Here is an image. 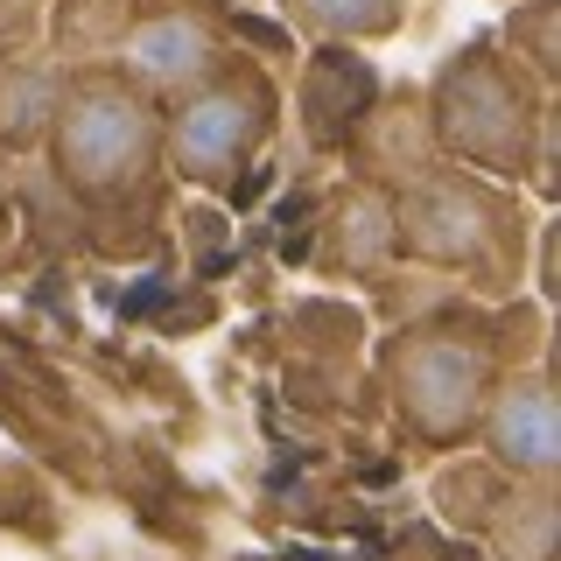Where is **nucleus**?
<instances>
[{"label": "nucleus", "instance_id": "nucleus-1", "mask_svg": "<svg viewBox=\"0 0 561 561\" xmlns=\"http://www.w3.org/2000/svg\"><path fill=\"white\" fill-rule=\"evenodd\" d=\"M561 92L540 84L499 35H478L428 78V140L435 154L470 175H491L505 190H540V204H554L561 190Z\"/></svg>", "mask_w": 561, "mask_h": 561}, {"label": "nucleus", "instance_id": "nucleus-2", "mask_svg": "<svg viewBox=\"0 0 561 561\" xmlns=\"http://www.w3.org/2000/svg\"><path fill=\"white\" fill-rule=\"evenodd\" d=\"M513 373L499 323L478 309H435L421 323L393 330L379 351V386L393 408L400 435L428 456H449L463 443H478V421L491 386Z\"/></svg>", "mask_w": 561, "mask_h": 561}, {"label": "nucleus", "instance_id": "nucleus-3", "mask_svg": "<svg viewBox=\"0 0 561 561\" xmlns=\"http://www.w3.org/2000/svg\"><path fill=\"white\" fill-rule=\"evenodd\" d=\"M57 49L70 70H113L148 99H175L239 49L225 0H64Z\"/></svg>", "mask_w": 561, "mask_h": 561}, {"label": "nucleus", "instance_id": "nucleus-4", "mask_svg": "<svg viewBox=\"0 0 561 561\" xmlns=\"http://www.w3.org/2000/svg\"><path fill=\"white\" fill-rule=\"evenodd\" d=\"M49 169L84 204H134L162 183V99L113 70H64L43 119Z\"/></svg>", "mask_w": 561, "mask_h": 561}, {"label": "nucleus", "instance_id": "nucleus-5", "mask_svg": "<svg viewBox=\"0 0 561 561\" xmlns=\"http://www.w3.org/2000/svg\"><path fill=\"white\" fill-rule=\"evenodd\" d=\"M393 239L421 267L463 274L470 288L505 295L526 274V239L534 232H526V210L505 183L443 162V169H414V183L400 190Z\"/></svg>", "mask_w": 561, "mask_h": 561}, {"label": "nucleus", "instance_id": "nucleus-6", "mask_svg": "<svg viewBox=\"0 0 561 561\" xmlns=\"http://www.w3.org/2000/svg\"><path fill=\"white\" fill-rule=\"evenodd\" d=\"M280 134V84L253 49H232L210 78L162 99V175L210 197H239Z\"/></svg>", "mask_w": 561, "mask_h": 561}, {"label": "nucleus", "instance_id": "nucleus-7", "mask_svg": "<svg viewBox=\"0 0 561 561\" xmlns=\"http://www.w3.org/2000/svg\"><path fill=\"white\" fill-rule=\"evenodd\" d=\"M478 449L491 456V470H505L513 484H554L561 470V400H554V373H526L513 365L484 400L478 421Z\"/></svg>", "mask_w": 561, "mask_h": 561}, {"label": "nucleus", "instance_id": "nucleus-8", "mask_svg": "<svg viewBox=\"0 0 561 561\" xmlns=\"http://www.w3.org/2000/svg\"><path fill=\"white\" fill-rule=\"evenodd\" d=\"M373 99H379V78L358 49L344 43H316L309 64H302V84H295V113L316 148H344L351 134L373 119Z\"/></svg>", "mask_w": 561, "mask_h": 561}, {"label": "nucleus", "instance_id": "nucleus-9", "mask_svg": "<svg viewBox=\"0 0 561 561\" xmlns=\"http://www.w3.org/2000/svg\"><path fill=\"white\" fill-rule=\"evenodd\" d=\"M274 14L309 43H344V49H379L414 28L421 0H274Z\"/></svg>", "mask_w": 561, "mask_h": 561}, {"label": "nucleus", "instance_id": "nucleus-10", "mask_svg": "<svg viewBox=\"0 0 561 561\" xmlns=\"http://www.w3.org/2000/svg\"><path fill=\"white\" fill-rule=\"evenodd\" d=\"M499 43L513 49L540 84H554V92H561V0H513Z\"/></svg>", "mask_w": 561, "mask_h": 561}, {"label": "nucleus", "instance_id": "nucleus-11", "mask_svg": "<svg viewBox=\"0 0 561 561\" xmlns=\"http://www.w3.org/2000/svg\"><path fill=\"white\" fill-rule=\"evenodd\" d=\"M28 8H49V0H28Z\"/></svg>", "mask_w": 561, "mask_h": 561}]
</instances>
